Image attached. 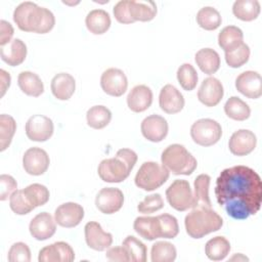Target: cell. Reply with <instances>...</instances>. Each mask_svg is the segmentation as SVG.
<instances>
[{
  "label": "cell",
  "mask_w": 262,
  "mask_h": 262,
  "mask_svg": "<svg viewBox=\"0 0 262 262\" xmlns=\"http://www.w3.org/2000/svg\"><path fill=\"white\" fill-rule=\"evenodd\" d=\"M114 16L120 24H132L134 23L131 19L129 13V0H121L119 1L113 9Z\"/></svg>",
  "instance_id": "c3c4849f"
},
{
  "label": "cell",
  "mask_w": 262,
  "mask_h": 262,
  "mask_svg": "<svg viewBox=\"0 0 262 262\" xmlns=\"http://www.w3.org/2000/svg\"><path fill=\"white\" fill-rule=\"evenodd\" d=\"M16 130L14 119L6 114L0 115V150H5L11 143Z\"/></svg>",
  "instance_id": "f35d334b"
},
{
  "label": "cell",
  "mask_w": 262,
  "mask_h": 262,
  "mask_svg": "<svg viewBox=\"0 0 262 262\" xmlns=\"http://www.w3.org/2000/svg\"><path fill=\"white\" fill-rule=\"evenodd\" d=\"M260 3L257 0H236L232 5V13L243 21H252L260 13Z\"/></svg>",
  "instance_id": "1f68e13d"
},
{
  "label": "cell",
  "mask_w": 262,
  "mask_h": 262,
  "mask_svg": "<svg viewBox=\"0 0 262 262\" xmlns=\"http://www.w3.org/2000/svg\"><path fill=\"white\" fill-rule=\"evenodd\" d=\"M223 225L221 216L207 207L192 208L184 219L186 233L192 238H202L205 235L219 230Z\"/></svg>",
  "instance_id": "277c9868"
},
{
  "label": "cell",
  "mask_w": 262,
  "mask_h": 262,
  "mask_svg": "<svg viewBox=\"0 0 262 262\" xmlns=\"http://www.w3.org/2000/svg\"><path fill=\"white\" fill-rule=\"evenodd\" d=\"M17 84L19 89L27 95L38 97L44 92V85L40 77L30 71L19 73L17 77Z\"/></svg>",
  "instance_id": "4316f807"
},
{
  "label": "cell",
  "mask_w": 262,
  "mask_h": 262,
  "mask_svg": "<svg viewBox=\"0 0 262 262\" xmlns=\"http://www.w3.org/2000/svg\"><path fill=\"white\" fill-rule=\"evenodd\" d=\"M184 97L181 92L173 85H165L159 95V105L167 114L173 115L182 111L184 106Z\"/></svg>",
  "instance_id": "44dd1931"
},
{
  "label": "cell",
  "mask_w": 262,
  "mask_h": 262,
  "mask_svg": "<svg viewBox=\"0 0 262 262\" xmlns=\"http://www.w3.org/2000/svg\"><path fill=\"white\" fill-rule=\"evenodd\" d=\"M176 248L169 242H157L151 246V262H173L176 259Z\"/></svg>",
  "instance_id": "8d00e7d4"
},
{
  "label": "cell",
  "mask_w": 262,
  "mask_h": 262,
  "mask_svg": "<svg viewBox=\"0 0 262 262\" xmlns=\"http://www.w3.org/2000/svg\"><path fill=\"white\" fill-rule=\"evenodd\" d=\"M152 102V91L146 85H136L127 95V105L134 113L146 111Z\"/></svg>",
  "instance_id": "7402d4cb"
},
{
  "label": "cell",
  "mask_w": 262,
  "mask_h": 262,
  "mask_svg": "<svg viewBox=\"0 0 262 262\" xmlns=\"http://www.w3.org/2000/svg\"><path fill=\"white\" fill-rule=\"evenodd\" d=\"M13 33L14 30L12 26L8 21L2 19L0 21V46L7 45L11 41Z\"/></svg>",
  "instance_id": "f907efd6"
},
{
  "label": "cell",
  "mask_w": 262,
  "mask_h": 262,
  "mask_svg": "<svg viewBox=\"0 0 262 262\" xmlns=\"http://www.w3.org/2000/svg\"><path fill=\"white\" fill-rule=\"evenodd\" d=\"M166 199L169 205L180 212L191 209L193 206V193L189 182L184 179L174 180L166 189Z\"/></svg>",
  "instance_id": "ba28073f"
},
{
  "label": "cell",
  "mask_w": 262,
  "mask_h": 262,
  "mask_svg": "<svg viewBox=\"0 0 262 262\" xmlns=\"http://www.w3.org/2000/svg\"><path fill=\"white\" fill-rule=\"evenodd\" d=\"M198 25L206 31H214L218 29L222 23V17L217 9L211 6L201 8L196 13Z\"/></svg>",
  "instance_id": "d590c367"
},
{
  "label": "cell",
  "mask_w": 262,
  "mask_h": 262,
  "mask_svg": "<svg viewBox=\"0 0 262 262\" xmlns=\"http://www.w3.org/2000/svg\"><path fill=\"white\" fill-rule=\"evenodd\" d=\"M50 88L55 98L59 100H68L75 92L76 81L72 75L68 73H59L52 78Z\"/></svg>",
  "instance_id": "cb8c5ba5"
},
{
  "label": "cell",
  "mask_w": 262,
  "mask_h": 262,
  "mask_svg": "<svg viewBox=\"0 0 262 262\" xmlns=\"http://www.w3.org/2000/svg\"><path fill=\"white\" fill-rule=\"evenodd\" d=\"M169 170L157 162H144L138 169L134 182L137 187L152 191L161 187L169 178Z\"/></svg>",
  "instance_id": "8992f818"
},
{
  "label": "cell",
  "mask_w": 262,
  "mask_h": 262,
  "mask_svg": "<svg viewBox=\"0 0 262 262\" xmlns=\"http://www.w3.org/2000/svg\"><path fill=\"white\" fill-rule=\"evenodd\" d=\"M8 261L9 262H30L31 261V251L27 244L23 242L14 243L8 251Z\"/></svg>",
  "instance_id": "bcb514c9"
},
{
  "label": "cell",
  "mask_w": 262,
  "mask_h": 262,
  "mask_svg": "<svg viewBox=\"0 0 262 262\" xmlns=\"http://www.w3.org/2000/svg\"><path fill=\"white\" fill-rule=\"evenodd\" d=\"M50 164L48 154L40 147L34 146L28 148L23 157V167L25 171L33 176L44 174Z\"/></svg>",
  "instance_id": "8fae6325"
},
{
  "label": "cell",
  "mask_w": 262,
  "mask_h": 262,
  "mask_svg": "<svg viewBox=\"0 0 262 262\" xmlns=\"http://www.w3.org/2000/svg\"><path fill=\"white\" fill-rule=\"evenodd\" d=\"M1 59L10 67L23 63L27 56V46L18 38L12 39L7 45L0 46Z\"/></svg>",
  "instance_id": "603a6c76"
},
{
  "label": "cell",
  "mask_w": 262,
  "mask_h": 262,
  "mask_svg": "<svg viewBox=\"0 0 262 262\" xmlns=\"http://www.w3.org/2000/svg\"><path fill=\"white\" fill-rule=\"evenodd\" d=\"M224 94L222 83L214 77L206 78L198 91L199 100L206 106L212 107L217 105Z\"/></svg>",
  "instance_id": "d6986e66"
},
{
  "label": "cell",
  "mask_w": 262,
  "mask_h": 262,
  "mask_svg": "<svg viewBox=\"0 0 262 262\" xmlns=\"http://www.w3.org/2000/svg\"><path fill=\"white\" fill-rule=\"evenodd\" d=\"M194 60L200 70L207 75L215 74L220 68V56L212 48L200 49L194 55Z\"/></svg>",
  "instance_id": "f1b7e54d"
},
{
  "label": "cell",
  "mask_w": 262,
  "mask_h": 262,
  "mask_svg": "<svg viewBox=\"0 0 262 262\" xmlns=\"http://www.w3.org/2000/svg\"><path fill=\"white\" fill-rule=\"evenodd\" d=\"M225 115L235 121H245L251 115V108L237 96H231L224 104Z\"/></svg>",
  "instance_id": "836d02e7"
},
{
  "label": "cell",
  "mask_w": 262,
  "mask_h": 262,
  "mask_svg": "<svg viewBox=\"0 0 262 262\" xmlns=\"http://www.w3.org/2000/svg\"><path fill=\"white\" fill-rule=\"evenodd\" d=\"M234 259H236L237 261L238 260H243V261H249V259L246 257V256H244V255H242V254H237V255H234L230 260H234Z\"/></svg>",
  "instance_id": "f5cc1de1"
},
{
  "label": "cell",
  "mask_w": 262,
  "mask_h": 262,
  "mask_svg": "<svg viewBox=\"0 0 262 262\" xmlns=\"http://www.w3.org/2000/svg\"><path fill=\"white\" fill-rule=\"evenodd\" d=\"M13 20L19 30L37 34H46L55 25L54 14L49 9L31 1L23 2L15 7Z\"/></svg>",
  "instance_id": "7a4b0ae2"
},
{
  "label": "cell",
  "mask_w": 262,
  "mask_h": 262,
  "mask_svg": "<svg viewBox=\"0 0 262 262\" xmlns=\"http://www.w3.org/2000/svg\"><path fill=\"white\" fill-rule=\"evenodd\" d=\"M25 130L30 140L43 142L52 136L54 126L50 118L43 115H34L27 121Z\"/></svg>",
  "instance_id": "9c48e42d"
},
{
  "label": "cell",
  "mask_w": 262,
  "mask_h": 262,
  "mask_svg": "<svg viewBox=\"0 0 262 262\" xmlns=\"http://www.w3.org/2000/svg\"><path fill=\"white\" fill-rule=\"evenodd\" d=\"M100 86L104 93L111 96L120 97L127 90L128 80L122 70L110 68L102 73L100 77Z\"/></svg>",
  "instance_id": "30bf717a"
},
{
  "label": "cell",
  "mask_w": 262,
  "mask_h": 262,
  "mask_svg": "<svg viewBox=\"0 0 262 262\" xmlns=\"http://www.w3.org/2000/svg\"><path fill=\"white\" fill-rule=\"evenodd\" d=\"M122 246L126 249L130 261L145 262L146 261V246L133 235H128L122 243Z\"/></svg>",
  "instance_id": "74e56055"
},
{
  "label": "cell",
  "mask_w": 262,
  "mask_h": 262,
  "mask_svg": "<svg viewBox=\"0 0 262 262\" xmlns=\"http://www.w3.org/2000/svg\"><path fill=\"white\" fill-rule=\"evenodd\" d=\"M105 258L110 261H130V258H129V255L126 251V249L121 246V247H113V248H110L107 251H106V254H105Z\"/></svg>",
  "instance_id": "681fc988"
},
{
  "label": "cell",
  "mask_w": 262,
  "mask_h": 262,
  "mask_svg": "<svg viewBox=\"0 0 262 262\" xmlns=\"http://www.w3.org/2000/svg\"><path fill=\"white\" fill-rule=\"evenodd\" d=\"M86 120L89 127L99 130L110 124L112 120V113L104 105H94L87 111Z\"/></svg>",
  "instance_id": "e575fe53"
},
{
  "label": "cell",
  "mask_w": 262,
  "mask_h": 262,
  "mask_svg": "<svg viewBox=\"0 0 262 262\" xmlns=\"http://www.w3.org/2000/svg\"><path fill=\"white\" fill-rule=\"evenodd\" d=\"M177 80L180 86L186 90L191 91L198 84V73L190 63H183L177 70Z\"/></svg>",
  "instance_id": "ab89813d"
},
{
  "label": "cell",
  "mask_w": 262,
  "mask_h": 262,
  "mask_svg": "<svg viewBox=\"0 0 262 262\" xmlns=\"http://www.w3.org/2000/svg\"><path fill=\"white\" fill-rule=\"evenodd\" d=\"M129 13L133 21H149L157 15V5L149 0H129Z\"/></svg>",
  "instance_id": "484cf974"
},
{
  "label": "cell",
  "mask_w": 262,
  "mask_h": 262,
  "mask_svg": "<svg viewBox=\"0 0 262 262\" xmlns=\"http://www.w3.org/2000/svg\"><path fill=\"white\" fill-rule=\"evenodd\" d=\"M85 24L88 31L94 35L104 34L111 27V16L103 9H93L88 12Z\"/></svg>",
  "instance_id": "83f0119b"
},
{
  "label": "cell",
  "mask_w": 262,
  "mask_h": 262,
  "mask_svg": "<svg viewBox=\"0 0 262 262\" xmlns=\"http://www.w3.org/2000/svg\"><path fill=\"white\" fill-rule=\"evenodd\" d=\"M75 259L73 248L66 242H56L39 251V262H72Z\"/></svg>",
  "instance_id": "5bb4252c"
},
{
  "label": "cell",
  "mask_w": 262,
  "mask_h": 262,
  "mask_svg": "<svg viewBox=\"0 0 262 262\" xmlns=\"http://www.w3.org/2000/svg\"><path fill=\"white\" fill-rule=\"evenodd\" d=\"M17 182L7 174L0 175V201H5L16 190Z\"/></svg>",
  "instance_id": "7dc6e473"
},
{
  "label": "cell",
  "mask_w": 262,
  "mask_h": 262,
  "mask_svg": "<svg viewBox=\"0 0 262 262\" xmlns=\"http://www.w3.org/2000/svg\"><path fill=\"white\" fill-rule=\"evenodd\" d=\"M164 207V201L160 193H152L146 195L143 201H141L138 206L137 210L139 213L142 214H150L161 210Z\"/></svg>",
  "instance_id": "f6af8a7d"
},
{
  "label": "cell",
  "mask_w": 262,
  "mask_h": 262,
  "mask_svg": "<svg viewBox=\"0 0 262 262\" xmlns=\"http://www.w3.org/2000/svg\"><path fill=\"white\" fill-rule=\"evenodd\" d=\"M250 57V47L243 43L237 48L233 49L232 51L225 52V61L226 63L233 69L241 68L245 63L248 62Z\"/></svg>",
  "instance_id": "7bdbcfd3"
},
{
  "label": "cell",
  "mask_w": 262,
  "mask_h": 262,
  "mask_svg": "<svg viewBox=\"0 0 262 262\" xmlns=\"http://www.w3.org/2000/svg\"><path fill=\"white\" fill-rule=\"evenodd\" d=\"M230 243L224 236H215L205 246V253L212 261H221L229 254Z\"/></svg>",
  "instance_id": "d6a6232c"
},
{
  "label": "cell",
  "mask_w": 262,
  "mask_h": 262,
  "mask_svg": "<svg viewBox=\"0 0 262 262\" xmlns=\"http://www.w3.org/2000/svg\"><path fill=\"white\" fill-rule=\"evenodd\" d=\"M24 191L35 208L44 206L49 201V196H50L49 190L43 184H40V183L30 184L26 188H24Z\"/></svg>",
  "instance_id": "b9f144b4"
},
{
  "label": "cell",
  "mask_w": 262,
  "mask_h": 262,
  "mask_svg": "<svg viewBox=\"0 0 262 262\" xmlns=\"http://www.w3.org/2000/svg\"><path fill=\"white\" fill-rule=\"evenodd\" d=\"M134 230L143 238L147 241H154L161 237L160 223L158 216H140L134 220Z\"/></svg>",
  "instance_id": "d4e9b609"
},
{
  "label": "cell",
  "mask_w": 262,
  "mask_h": 262,
  "mask_svg": "<svg viewBox=\"0 0 262 262\" xmlns=\"http://www.w3.org/2000/svg\"><path fill=\"white\" fill-rule=\"evenodd\" d=\"M215 195L228 216L244 220L260 210L262 180L250 167L237 165L226 168L216 179Z\"/></svg>",
  "instance_id": "6da1fadb"
},
{
  "label": "cell",
  "mask_w": 262,
  "mask_h": 262,
  "mask_svg": "<svg viewBox=\"0 0 262 262\" xmlns=\"http://www.w3.org/2000/svg\"><path fill=\"white\" fill-rule=\"evenodd\" d=\"M168 123L166 119L159 115H150L143 119L140 130L143 137L151 142H160L168 134Z\"/></svg>",
  "instance_id": "e0dca14e"
},
{
  "label": "cell",
  "mask_w": 262,
  "mask_h": 262,
  "mask_svg": "<svg viewBox=\"0 0 262 262\" xmlns=\"http://www.w3.org/2000/svg\"><path fill=\"white\" fill-rule=\"evenodd\" d=\"M257 144L256 135L247 129H239L232 133L228 141V147L232 155L243 157L251 154Z\"/></svg>",
  "instance_id": "ac0fdd59"
},
{
  "label": "cell",
  "mask_w": 262,
  "mask_h": 262,
  "mask_svg": "<svg viewBox=\"0 0 262 262\" xmlns=\"http://www.w3.org/2000/svg\"><path fill=\"white\" fill-rule=\"evenodd\" d=\"M85 241L89 248L95 251H104L113 244V235L103 231L101 225L96 221L86 223L84 227Z\"/></svg>",
  "instance_id": "2e32d148"
},
{
  "label": "cell",
  "mask_w": 262,
  "mask_h": 262,
  "mask_svg": "<svg viewBox=\"0 0 262 262\" xmlns=\"http://www.w3.org/2000/svg\"><path fill=\"white\" fill-rule=\"evenodd\" d=\"M243 31L235 26H227L221 30L218 35V45L224 52L232 51L244 42Z\"/></svg>",
  "instance_id": "f546056e"
},
{
  "label": "cell",
  "mask_w": 262,
  "mask_h": 262,
  "mask_svg": "<svg viewBox=\"0 0 262 262\" xmlns=\"http://www.w3.org/2000/svg\"><path fill=\"white\" fill-rule=\"evenodd\" d=\"M84 218V209L81 205L68 202L58 206L54 212L55 222L66 228H72L80 224Z\"/></svg>",
  "instance_id": "4fadbf2b"
},
{
  "label": "cell",
  "mask_w": 262,
  "mask_h": 262,
  "mask_svg": "<svg viewBox=\"0 0 262 262\" xmlns=\"http://www.w3.org/2000/svg\"><path fill=\"white\" fill-rule=\"evenodd\" d=\"M161 230V237L174 238L179 232V225L177 219L170 214H161L158 216Z\"/></svg>",
  "instance_id": "ee69618b"
},
{
  "label": "cell",
  "mask_w": 262,
  "mask_h": 262,
  "mask_svg": "<svg viewBox=\"0 0 262 262\" xmlns=\"http://www.w3.org/2000/svg\"><path fill=\"white\" fill-rule=\"evenodd\" d=\"M29 230L31 235L37 241H46L56 231L55 219L47 212L39 213L31 220Z\"/></svg>",
  "instance_id": "ffe728a7"
},
{
  "label": "cell",
  "mask_w": 262,
  "mask_h": 262,
  "mask_svg": "<svg viewBox=\"0 0 262 262\" xmlns=\"http://www.w3.org/2000/svg\"><path fill=\"white\" fill-rule=\"evenodd\" d=\"M0 77H1V97H2L10 86L11 77L9 73H7L4 70H0Z\"/></svg>",
  "instance_id": "816d5d0a"
},
{
  "label": "cell",
  "mask_w": 262,
  "mask_h": 262,
  "mask_svg": "<svg viewBox=\"0 0 262 262\" xmlns=\"http://www.w3.org/2000/svg\"><path fill=\"white\" fill-rule=\"evenodd\" d=\"M162 165L175 175H190L198 166L195 158L181 144L168 145L161 156Z\"/></svg>",
  "instance_id": "5b68a950"
},
{
  "label": "cell",
  "mask_w": 262,
  "mask_h": 262,
  "mask_svg": "<svg viewBox=\"0 0 262 262\" xmlns=\"http://www.w3.org/2000/svg\"><path fill=\"white\" fill-rule=\"evenodd\" d=\"M124 204V194L117 187H103L95 198L96 208L103 214H114L118 212Z\"/></svg>",
  "instance_id": "7c38bea8"
},
{
  "label": "cell",
  "mask_w": 262,
  "mask_h": 262,
  "mask_svg": "<svg viewBox=\"0 0 262 262\" xmlns=\"http://www.w3.org/2000/svg\"><path fill=\"white\" fill-rule=\"evenodd\" d=\"M211 177L208 174H200L194 179V192H193V206L195 207H207L211 208V200L209 196V186Z\"/></svg>",
  "instance_id": "4dcf8cb0"
},
{
  "label": "cell",
  "mask_w": 262,
  "mask_h": 262,
  "mask_svg": "<svg viewBox=\"0 0 262 262\" xmlns=\"http://www.w3.org/2000/svg\"><path fill=\"white\" fill-rule=\"evenodd\" d=\"M9 207L17 215H26L32 212L35 207L30 202L24 189H16L9 198Z\"/></svg>",
  "instance_id": "60d3db41"
},
{
  "label": "cell",
  "mask_w": 262,
  "mask_h": 262,
  "mask_svg": "<svg viewBox=\"0 0 262 262\" xmlns=\"http://www.w3.org/2000/svg\"><path fill=\"white\" fill-rule=\"evenodd\" d=\"M235 88L248 98H259L262 95V78L254 71L243 72L235 79Z\"/></svg>",
  "instance_id": "9a60e30c"
},
{
  "label": "cell",
  "mask_w": 262,
  "mask_h": 262,
  "mask_svg": "<svg viewBox=\"0 0 262 262\" xmlns=\"http://www.w3.org/2000/svg\"><path fill=\"white\" fill-rule=\"evenodd\" d=\"M137 162V155L130 148H121L116 156L111 159H104L97 168L100 179L104 182L119 183L124 181L134 168Z\"/></svg>",
  "instance_id": "3957f363"
},
{
  "label": "cell",
  "mask_w": 262,
  "mask_h": 262,
  "mask_svg": "<svg viewBox=\"0 0 262 262\" xmlns=\"http://www.w3.org/2000/svg\"><path fill=\"white\" fill-rule=\"evenodd\" d=\"M190 136L194 143L201 146H211L221 138L222 128L213 119H200L191 125Z\"/></svg>",
  "instance_id": "52a82bcc"
}]
</instances>
